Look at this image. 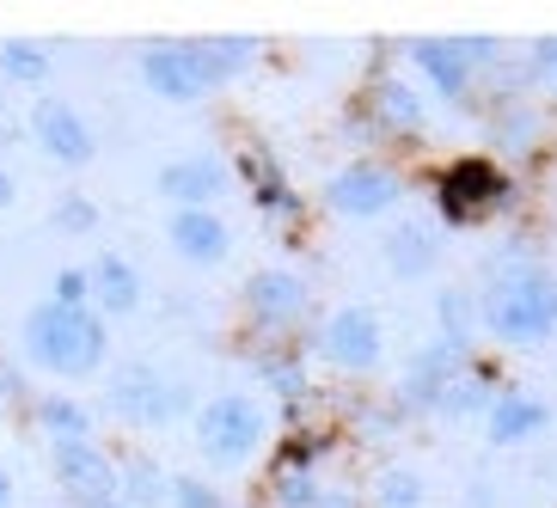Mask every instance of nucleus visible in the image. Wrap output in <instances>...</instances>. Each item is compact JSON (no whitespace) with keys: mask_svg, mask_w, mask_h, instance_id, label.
I'll use <instances>...</instances> for the list:
<instances>
[{"mask_svg":"<svg viewBox=\"0 0 557 508\" xmlns=\"http://www.w3.org/2000/svg\"><path fill=\"white\" fill-rule=\"evenodd\" d=\"M459 361H466V349H459V344H447V337H442V344H429L423 356L410 361V380H405L410 398H417V405H442V393L459 380Z\"/></svg>","mask_w":557,"mask_h":508,"instance_id":"nucleus-15","label":"nucleus"},{"mask_svg":"<svg viewBox=\"0 0 557 508\" xmlns=\"http://www.w3.org/2000/svg\"><path fill=\"white\" fill-rule=\"evenodd\" d=\"M325 202H331L337 214H356V221H368V214H386V209L398 202V178L386 172V165L356 160V165H344V172L331 178Z\"/></svg>","mask_w":557,"mask_h":508,"instance_id":"nucleus-10","label":"nucleus"},{"mask_svg":"<svg viewBox=\"0 0 557 508\" xmlns=\"http://www.w3.org/2000/svg\"><path fill=\"white\" fill-rule=\"evenodd\" d=\"M263 435H270V423H263V410L251 405L246 393L209 398V405L197 410V447L214 466H239L246 454H258Z\"/></svg>","mask_w":557,"mask_h":508,"instance_id":"nucleus-3","label":"nucleus"},{"mask_svg":"<svg viewBox=\"0 0 557 508\" xmlns=\"http://www.w3.org/2000/svg\"><path fill=\"white\" fill-rule=\"evenodd\" d=\"M111 410L135 429H160L184 410V393L160 374V368H148V361H123L111 374Z\"/></svg>","mask_w":557,"mask_h":508,"instance_id":"nucleus-4","label":"nucleus"},{"mask_svg":"<svg viewBox=\"0 0 557 508\" xmlns=\"http://www.w3.org/2000/svg\"><path fill=\"white\" fill-rule=\"evenodd\" d=\"M0 74L25 80V86H44L50 80V50H37V44H0Z\"/></svg>","mask_w":557,"mask_h":508,"instance_id":"nucleus-20","label":"nucleus"},{"mask_svg":"<svg viewBox=\"0 0 557 508\" xmlns=\"http://www.w3.org/2000/svg\"><path fill=\"white\" fill-rule=\"evenodd\" d=\"M374 496H380V508H423V478L417 472H386Z\"/></svg>","mask_w":557,"mask_h":508,"instance_id":"nucleus-22","label":"nucleus"},{"mask_svg":"<svg viewBox=\"0 0 557 508\" xmlns=\"http://www.w3.org/2000/svg\"><path fill=\"white\" fill-rule=\"evenodd\" d=\"M202 62H209V74L214 80H227V74H239V67L251 62V37H202Z\"/></svg>","mask_w":557,"mask_h":508,"instance_id":"nucleus-21","label":"nucleus"},{"mask_svg":"<svg viewBox=\"0 0 557 508\" xmlns=\"http://www.w3.org/2000/svg\"><path fill=\"white\" fill-rule=\"evenodd\" d=\"M484 325L508 344H540L557 331V282L545 270H515L508 282H496L484 300Z\"/></svg>","mask_w":557,"mask_h":508,"instance_id":"nucleus-2","label":"nucleus"},{"mask_svg":"<svg viewBox=\"0 0 557 508\" xmlns=\"http://www.w3.org/2000/svg\"><path fill=\"white\" fill-rule=\"evenodd\" d=\"M25 356L44 368V374H62V380H81L92 374L111 349L104 337V319L92 307H62V300H44V307L25 312Z\"/></svg>","mask_w":557,"mask_h":508,"instance_id":"nucleus-1","label":"nucleus"},{"mask_svg":"<svg viewBox=\"0 0 557 508\" xmlns=\"http://www.w3.org/2000/svg\"><path fill=\"white\" fill-rule=\"evenodd\" d=\"M491 55V44H410V62L423 67L429 80H435V92H466V80H472V62H484Z\"/></svg>","mask_w":557,"mask_h":508,"instance_id":"nucleus-13","label":"nucleus"},{"mask_svg":"<svg viewBox=\"0 0 557 508\" xmlns=\"http://www.w3.org/2000/svg\"><path fill=\"white\" fill-rule=\"evenodd\" d=\"M55 478L81 508H111L116 503V459L99 442H55Z\"/></svg>","mask_w":557,"mask_h":508,"instance_id":"nucleus-7","label":"nucleus"},{"mask_svg":"<svg viewBox=\"0 0 557 508\" xmlns=\"http://www.w3.org/2000/svg\"><path fill=\"white\" fill-rule=\"evenodd\" d=\"M246 300H251L258 319L282 325V319H295V312L307 307V288H300V276H288V270H263V276H251Z\"/></svg>","mask_w":557,"mask_h":508,"instance_id":"nucleus-17","label":"nucleus"},{"mask_svg":"<svg viewBox=\"0 0 557 508\" xmlns=\"http://www.w3.org/2000/svg\"><path fill=\"white\" fill-rule=\"evenodd\" d=\"M37 417H44V429H50L55 442H92V410L74 405V398L50 393L44 405H37Z\"/></svg>","mask_w":557,"mask_h":508,"instance_id":"nucleus-18","label":"nucleus"},{"mask_svg":"<svg viewBox=\"0 0 557 508\" xmlns=\"http://www.w3.org/2000/svg\"><path fill=\"white\" fill-rule=\"evenodd\" d=\"M50 300H62V307H86V300H92V282H86V270H62Z\"/></svg>","mask_w":557,"mask_h":508,"instance_id":"nucleus-24","label":"nucleus"},{"mask_svg":"<svg viewBox=\"0 0 557 508\" xmlns=\"http://www.w3.org/2000/svg\"><path fill=\"white\" fill-rule=\"evenodd\" d=\"M111 508H123V503H111Z\"/></svg>","mask_w":557,"mask_h":508,"instance_id":"nucleus-29","label":"nucleus"},{"mask_svg":"<svg viewBox=\"0 0 557 508\" xmlns=\"http://www.w3.org/2000/svg\"><path fill=\"white\" fill-rule=\"evenodd\" d=\"M508 202V178L496 172L491 160H459L447 165V178H442V209L454 214V221H484V214H496Z\"/></svg>","mask_w":557,"mask_h":508,"instance_id":"nucleus-8","label":"nucleus"},{"mask_svg":"<svg viewBox=\"0 0 557 508\" xmlns=\"http://www.w3.org/2000/svg\"><path fill=\"white\" fill-rule=\"evenodd\" d=\"M319 349H325V361H337V368H374L380 361V319L368 307H344V312H331L325 331H319Z\"/></svg>","mask_w":557,"mask_h":508,"instance_id":"nucleus-9","label":"nucleus"},{"mask_svg":"<svg viewBox=\"0 0 557 508\" xmlns=\"http://www.w3.org/2000/svg\"><path fill=\"white\" fill-rule=\"evenodd\" d=\"M263 380H276V393H300V368L295 361H263Z\"/></svg>","mask_w":557,"mask_h":508,"instance_id":"nucleus-25","label":"nucleus"},{"mask_svg":"<svg viewBox=\"0 0 557 508\" xmlns=\"http://www.w3.org/2000/svg\"><path fill=\"white\" fill-rule=\"evenodd\" d=\"M0 508H13V478L0 472Z\"/></svg>","mask_w":557,"mask_h":508,"instance_id":"nucleus-28","label":"nucleus"},{"mask_svg":"<svg viewBox=\"0 0 557 508\" xmlns=\"http://www.w3.org/2000/svg\"><path fill=\"white\" fill-rule=\"evenodd\" d=\"M86 282H92V300H99L104 312H135L141 307V276H135V263H123L116 251H104V258L86 270Z\"/></svg>","mask_w":557,"mask_h":508,"instance_id":"nucleus-16","label":"nucleus"},{"mask_svg":"<svg viewBox=\"0 0 557 508\" xmlns=\"http://www.w3.org/2000/svg\"><path fill=\"white\" fill-rule=\"evenodd\" d=\"M32 141L50 153L55 165H86L92 153H99L92 123H86V116L74 111L67 99H55V92H44V99L32 104Z\"/></svg>","mask_w":557,"mask_h":508,"instance_id":"nucleus-6","label":"nucleus"},{"mask_svg":"<svg viewBox=\"0 0 557 508\" xmlns=\"http://www.w3.org/2000/svg\"><path fill=\"white\" fill-rule=\"evenodd\" d=\"M13 197H18V184H13V172L0 165V209H13Z\"/></svg>","mask_w":557,"mask_h":508,"instance_id":"nucleus-27","label":"nucleus"},{"mask_svg":"<svg viewBox=\"0 0 557 508\" xmlns=\"http://www.w3.org/2000/svg\"><path fill=\"white\" fill-rule=\"evenodd\" d=\"M141 80L165 104H197L214 86V74L202 62V44H148L141 50Z\"/></svg>","mask_w":557,"mask_h":508,"instance_id":"nucleus-5","label":"nucleus"},{"mask_svg":"<svg viewBox=\"0 0 557 508\" xmlns=\"http://www.w3.org/2000/svg\"><path fill=\"white\" fill-rule=\"evenodd\" d=\"M386 258H393L398 276H423L429 263H435V233L429 227H398L393 239H386Z\"/></svg>","mask_w":557,"mask_h":508,"instance_id":"nucleus-19","label":"nucleus"},{"mask_svg":"<svg viewBox=\"0 0 557 508\" xmlns=\"http://www.w3.org/2000/svg\"><path fill=\"white\" fill-rule=\"evenodd\" d=\"M165 239H172V251L178 258H190V263H221L227 258V221L214 209H178L172 214V227H165Z\"/></svg>","mask_w":557,"mask_h":508,"instance_id":"nucleus-12","label":"nucleus"},{"mask_svg":"<svg viewBox=\"0 0 557 508\" xmlns=\"http://www.w3.org/2000/svg\"><path fill=\"white\" fill-rule=\"evenodd\" d=\"M545 423H552V405H545V398H533V393H503V398L491 405V442H496V447L533 442Z\"/></svg>","mask_w":557,"mask_h":508,"instance_id":"nucleus-14","label":"nucleus"},{"mask_svg":"<svg viewBox=\"0 0 557 508\" xmlns=\"http://www.w3.org/2000/svg\"><path fill=\"white\" fill-rule=\"evenodd\" d=\"M99 227V209L86 197H62L55 202V233H92Z\"/></svg>","mask_w":557,"mask_h":508,"instance_id":"nucleus-23","label":"nucleus"},{"mask_svg":"<svg viewBox=\"0 0 557 508\" xmlns=\"http://www.w3.org/2000/svg\"><path fill=\"white\" fill-rule=\"evenodd\" d=\"M380 104L398 116V123H410V116H423V104H410L405 99V86H380Z\"/></svg>","mask_w":557,"mask_h":508,"instance_id":"nucleus-26","label":"nucleus"},{"mask_svg":"<svg viewBox=\"0 0 557 508\" xmlns=\"http://www.w3.org/2000/svg\"><path fill=\"white\" fill-rule=\"evenodd\" d=\"M221 190H227V165L209 160V153L160 165V197H165V202H178V209H209Z\"/></svg>","mask_w":557,"mask_h":508,"instance_id":"nucleus-11","label":"nucleus"}]
</instances>
